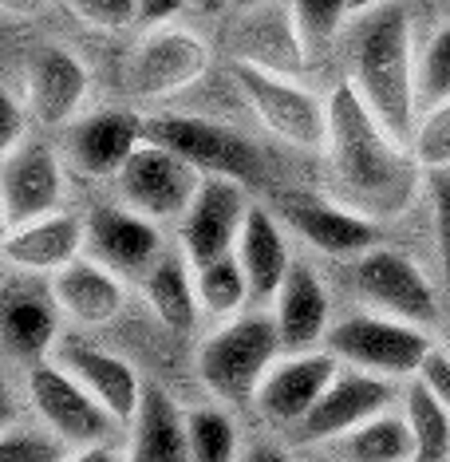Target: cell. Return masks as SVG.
<instances>
[{
  "label": "cell",
  "mask_w": 450,
  "mask_h": 462,
  "mask_svg": "<svg viewBox=\"0 0 450 462\" xmlns=\"http://www.w3.org/2000/svg\"><path fill=\"white\" fill-rule=\"evenodd\" d=\"M51 300L76 324L99 328V324H111L123 312L127 292H123L119 273L99 265L96 257H76L71 265L51 273Z\"/></svg>",
  "instance_id": "7402d4cb"
},
{
  "label": "cell",
  "mask_w": 450,
  "mask_h": 462,
  "mask_svg": "<svg viewBox=\"0 0 450 462\" xmlns=\"http://www.w3.org/2000/svg\"><path fill=\"white\" fill-rule=\"evenodd\" d=\"M44 8H48V0H5L8 16H36V13H44Z\"/></svg>",
  "instance_id": "b9f144b4"
},
{
  "label": "cell",
  "mask_w": 450,
  "mask_h": 462,
  "mask_svg": "<svg viewBox=\"0 0 450 462\" xmlns=\"http://www.w3.org/2000/svg\"><path fill=\"white\" fill-rule=\"evenodd\" d=\"M395 403H403V387L395 383L391 375L340 364L328 392L317 399V407H312L289 435L297 447H328V443H336L340 435H348V430L368 423L372 415H380Z\"/></svg>",
  "instance_id": "8992f818"
},
{
  "label": "cell",
  "mask_w": 450,
  "mask_h": 462,
  "mask_svg": "<svg viewBox=\"0 0 450 462\" xmlns=\"http://www.w3.org/2000/svg\"><path fill=\"white\" fill-rule=\"evenodd\" d=\"M142 292L151 300L154 317L170 332H194L202 297H197V277L186 254H162L154 269L142 277Z\"/></svg>",
  "instance_id": "d4e9b609"
},
{
  "label": "cell",
  "mask_w": 450,
  "mask_h": 462,
  "mask_svg": "<svg viewBox=\"0 0 450 462\" xmlns=\"http://www.w3.org/2000/svg\"><path fill=\"white\" fill-rule=\"evenodd\" d=\"M285 348L273 312H237L214 328L197 348V375L206 392L222 403H253L261 380Z\"/></svg>",
  "instance_id": "3957f363"
},
{
  "label": "cell",
  "mask_w": 450,
  "mask_h": 462,
  "mask_svg": "<svg viewBox=\"0 0 450 462\" xmlns=\"http://www.w3.org/2000/svg\"><path fill=\"white\" fill-rule=\"evenodd\" d=\"M0 198H5V229L28 226L60 209L64 198V171L48 143L24 139L16 151L5 154L0 174Z\"/></svg>",
  "instance_id": "9a60e30c"
},
{
  "label": "cell",
  "mask_w": 450,
  "mask_h": 462,
  "mask_svg": "<svg viewBox=\"0 0 450 462\" xmlns=\"http://www.w3.org/2000/svg\"><path fill=\"white\" fill-rule=\"evenodd\" d=\"M450 99V24L431 36L418 56V107H435Z\"/></svg>",
  "instance_id": "836d02e7"
},
{
  "label": "cell",
  "mask_w": 450,
  "mask_h": 462,
  "mask_svg": "<svg viewBox=\"0 0 450 462\" xmlns=\"http://www.w3.org/2000/svg\"><path fill=\"white\" fill-rule=\"evenodd\" d=\"M328 289L305 261H292L285 285L273 297V320L280 332V348L285 352H312L317 344L328 340Z\"/></svg>",
  "instance_id": "44dd1931"
},
{
  "label": "cell",
  "mask_w": 450,
  "mask_h": 462,
  "mask_svg": "<svg viewBox=\"0 0 450 462\" xmlns=\"http://www.w3.org/2000/svg\"><path fill=\"white\" fill-rule=\"evenodd\" d=\"M83 24L103 28V32H123L139 24V0H64Z\"/></svg>",
  "instance_id": "e575fe53"
},
{
  "label": "cell",
  "mask_w": 450,
  "mask_h": 462,
  "mask_svg": "<svg viewBox=\"0 0 450 462\" xmlns=\"http://www.w3.org/2000/svg\"><path fill=\"white\" fill-rule=\"evenodd\" d=\"M411 151L423 171H450V99L418 111Z\"/></svg>",
  "instance_id": "d6a6232c"
},
{
  "label": "cell",
  "mask_w": 450,
  "mask_h": 462,
  "mask_svg": "<svg viewBox=\"0 0 450 462\" xmlns=\"http://www.w3.org/2000/svg\"><path fill=\"white\" fill-rule=\"evenodd\" d=\"M245 186L234 178H202V190L194 194L190 209L182 214V254L197 269L206 261H217L237 249L245 214H249Z\"/></svg>",
  "instance_id": "4fadbf2b"
},
{
  "label": "cell",
  "mask_w": 450,
  "mask_h": 462,
  "mask_svg": "<svg viewBox=\"0 0 450 462\" xmlns=\"http://www.w3.org/2000/svg\"><path fill=\"white\" fill-rule=\"evenodd\" d=\"M71 443L44 427H8L0 439V462H68Z\"/></svg>",
  "instance_id": "1f68e13d"
},
{
  "label": "cell",
  "mask_w": 450,
  "mask_h": 462,
  "mask_svg": "<svg viewBox=\"0 0 450 462\" xmlns=\"http://www.w3.org/2000/svg\"><path fill=\"white\" fill-rule=\"evenodd\" d=\"M115 182H119L123 206L151 222H170V217H182L194 194L202 190V171L159 143H142Z\"/></svg>",
  "instance_id": "9c48e42d"
},
{
  "label": "cell",
  "mask_w": 450,
  "mask_h": 462,
  "mask_svg": "<svg viewBox=\"0 0 450 462\" xmlns=\"http://www.w3.org/2000/svg\"><path fill=\"white\" fill-rule=\"evenodd\" d=\"M186 430H190V462H242L237 423L225 407L206 403L186 411Z\"/></svg>",
  "instance_id": "f546056e"
},
{
  "label": "cell",
  "mask_w": 450,
  "mask_h": 462,
  "mask_svg": "<svg viewBox=\"0 0 450 462\" xmlns=\"http://www.w3.org/2000/svg\"><path fill=\"white\" fill-rule=\"evenodd\" d=\"M24 99L32 107V119H40L44 127H71L87 99V68L68 48L36 51Z\"/></svg>",
  "instance_id": "ffe728a7"
},
{
  "label": "cell",
  "mask_w": 450,
  "mask_h": 462,
  "mask_svg": "<svg viewBox=\"0 0 450 462\" xmlns=\"http://www.w3.org/2000/svg\"><path fill=\"white\" fill-rule=\"evenodd\" d=\"M51 356H56V364H64L68 372L119 419V423H131L134 411H139V403H142V387H146L131 360H123V356L99 348V344H91V340H83V336H60V344Z\"/></svg>",
  "instance_id": "e0dca14e"
},
{
  "label": "cell",
  "mask_w": 450,
  "mask_h": 462,
  "mask_svg": "<svg viewBox=\"0 0 450 462\" xmlns=\"http://www.w3.org/2000/svg\"><path fill=\"white\" fill-rule=\"evenodd\" d=\"M348 13H352V0H292L289 16L300 36L305 56H317V51L328 48Z\"/></svg>",
  "instance_id": "4dcf8cb0"
},
{
  "label": "cell",
  "mask_w": 450,
  "mask_h": 462,
  "mask_svg": "<svg viewBox=\"0 0 450 462\" xmlns=\"http://www.w3.org/2000/svg\"><path fill=\"white\" fill-rule=\"evenodd\" d=\"M242 462H292V455L277 443H257V447L242 450Z\"/></svg>",
  "instance_id": "60d3db41"
},
{
  "label": "cell",
  "mask_w": 450,
  "mask_h": 462,
  "mask_svg": "<svg viewBox=\"0 0 450 462\" xmlns=\"http://www.w3.org/2000/svg\"><path fill=\"white\" fill-rule=\"evenodd\" d=\"M197 277V297H202V312L209 317H237V309L253 297L245 277V265L237 261V254H225L217 261H206V265L194 269Z\"/></svg>",
  "instance_id": "f1b7e54d"
},
{
  "label": "cell",
  "mask_w": 450,
  "mask_h": 462,
  "mask_svg": "<svg viewBox=\"0 0 450 462\" xmlns=\"http://www.w3.org/2000/svg\"><path fill=\"white\" fill-rule=\"evenodd\" d=\"M146 143V119L134 111L79 115L68 127V159L87 178H119L127 159Z\"/></svg>",
  "instance_id": "ac0fdd59"
},
{
  "label": "cell",
  "mask_w": 450,
  "mask_h": 462,
  "mask_svg": "<svg viewBox=\"0 0 450 462\" xmlns=\"http://www.w3.org/2000/svg\"><path fill=\"white\" fill-rule=\"evenodd\" d=\"M68 462H127V458H119V450L111 443H96V447H76V455Z\"/></svg>",
  "instance_id": "ab89813d"
},
{
  "label": "cell",
  "mask_w": 450,
  "mask_h": 462,
  "mask_svg": "<svg viewBox=\"0 0 450 462\" xmlns=\"http://www.w3.org/2000/svg\"><path fill=\"white\" fill-rule=\"evenodd\" d=\"M83 249H87V222L76 214H56L36 217L28 226L5 229V261L24 273H60L71 265Z\"/></svg>",
  "instance_id": "d6986e66"
},
{
  "label": "cell",
  "mask_w": 450,
  "mask_h": 462,
  "mask_svg": "<svg viewBox=\"0 0 450 462\" xmlns=\"http://www.w3.org/2000/svg\"><path fill=\"white\" fill-rule=\"evenodd\" d=\"M328 171L332 198L352 206L355 214L372 217H399L415 202L423 182V162L395 139L360 99L355 83H340L328 96Z\"/></svg>",
  "instance_id": "6da1fadb"
},
{
  "label": "cell",
  "mask_w": 450,
  "mask_h": 462,
  "mask_svg": "<svg viewBox=\"0 0 450 462\" xmlns=\"http://www.w3.org/2000/svg\"><path fill=\"white\" fill-rule=\"evenodd\" d=\"M146 143H159L166 151H174L178 159L197 166L202 174L234 178V182H253L261 174V154L253 151V143L229 127L197 119V115H159V119H146Z\"/></svg>",
  "instance_id": "ba28073f"
},
{
  "label": "cell",
  "mask_w": 450,
  "mask_h": 462,
  "mask_svg": "<svg viewBox=\"0 0 450 462\" xmlns=\"http://www.w3.org/2000/svg\"><path fill=\"white\" fill-rule=\"evenodd\" d=\"M127 462H190V430L174 395L159 383L142 387V403L131 419Z\"/></svg>",
  "instance_id": "603a6c76"
},
{
  "label": "cell",
  "mask_w": 450,
  "mask_h": 462,
  "mask_svg": "<svg viewBox=\"0 0 450 462\" xmlns=\"http://www.w3.org/2000/svg\"><path fill=\"white\" fill-rule=\"evenodd\" d=\"M352 83L395 139H411L418 123V68L411 51V16L403 5L391 0L363 20L352 51Z\"/></svg>",
  "instance_id": "7a4b0ae2"
},
{
  "label": "cell",
  "mask_w": 450,
  "mask_h": 462,
  "mask_svg": "<svg viewBox=\"0 0 450 462\" xmlns=\"http://www.w3.org/2000/svg\"><path fill=\"white\" fill-rule=\"evenodd\" d=\"M234 5H242V8H257V5H265V0H234Z\"/></svg>",
  "instance_id": "7dc6e473"
},
{
  "label": "cell",
  "mask_w": 450,
  "mask_h": 462,
  "mask_svg": "<svg viewBox=\"0 0 450 462\" xmlns=\"http://www.w3.org/2000/svg\"><path fill=\"white\" fill-rule=\"evenodd\" d=\"M431 202H435V245H438V265H443V285H446V292H450V171H435Z\"/></svg>",
  "instance_id": "d590c367"
},
{
  "label": "cell",
  "mask_w": 450,
  "mask_h": 462,
  "mask_svg": "<svg viewBox=\"0 0 450 462\" xmlns=\"http://www.w3.org/2000/svg\"><path fill=\"white\" fill-rule=\"evenodd\" d=\"M324 348L336 352L340 364L391 375V380H415L427 356L435 352V340L427 328L387 317V312H355L332 324Z\"/></svg>",
  "instance_id": "277c9868"
},
{
  "label": "cell",
  "mask_w": 450,
  "mask_h": 462,
  "mask_svg": "<svg viewBox=\"0 0 450 462\" xmlns=\"http://www.w3.org/2000/svg\"><path fill=\"white\" fill-rule=\"evenodd\" d=\"M186 8V0H139V24H166Z\"/></svg>",
  "instance_id": "f35d334b"
},
{
  "label": "cell",
  "mask_w": 450,
  "mask_h": 462,
  "mask_svg": "<svg viewBox=\"0 0 450 462\" xmlns=\"http://www.w3.org/2000/svg\"><path fill=\"white\" fill-rule=\"evenodd\" d=\"M87 249L119 277H146L162 257V234L159 222L131 206H96L87 217Z\"/></svg>",
  "instance_id": "2e32d148"
},
{
  "label": "cell",
  "mask_w": 450,
  "mask_h": 462,
  "mask_svg": "<svg viewBox=\"0 0 450 462\" xmlns=\"http://www.w3.org/2000/svg\"><path fill=\"white\" fill-rule=\"evenodd\" d=\"M209 68V48L186 28L151 32L127 64V88L139 99H170L194 88Z\"/></svg>",
  "instance_id": "5bb4252c"
},
{
  "label": "cell",
  "mask_w": 450,
  "mask_h": 462,
  "mask_svg": "<svg viewBox=\"0 0 450 462\" xmlns=\"http://www.w3.org/2000/svg\"><path fill=\"white\" fill-rule=\"evenodd\" d=\"M28 399H32L40 423H48L71 447L111 443L115 427H119V419L56 360H40L28 367Z\"/></svg>",
  "instance_id": "52a82bcc"
},
{
  "label": "cell",
  "mask_w": 450,
  "mask_h": 462,
  "mask_svg": "<svg viewBox=\"0 0 450 462\" xmlns=\"http://www.w3.org/2000/svg\"><path fill=\"white\" fill-rule=\"evenodd\" d=\"M403 415L415 435V462H450V407L423 380H407Z\"/></svg>",
  "instance_id": "83f0119b"
},
{
  "label": "cell",
  "mask_w": 450,
  "mask_h": 462,
  "mask_svg": "<svg viewBox=\"0 0 450 462\" xmlns=\"http://www.w3.org/2000/svg\"><path fill=\"white\" fill-rule=\"evenodd\" d=\"M277 214L300 241H308L317 254L336 261H360L368 249L380 245V226L372 217L355 214L340 198L324 194H280Z\"/></svg>",
  "instance_id": "8fae6325"
},
{
  "label": "cell",
  "mask_w": 450,
  "mask_h": 462,
  "mask_svg": "<svg viewBox=\"0 0 450 462\" xmlns=\"http://www.w3.org/2000/svg\"><path fill=\"white\" fill-rule=\"evenodd\" d=\"M237 261L245 265V277H249V289H253V300H273L280 285H285L289 269H292V257H289V241H285V229H280L277 214L265 206H249L245 214V226H242V237H237Z\"/></svg>",
  "instance_id": "cb8c5ba5"
},
{
  "label": "cell",
  "mask_w": 450,
  "mask_h": 462,
  "mask_svg": "<svg viewBox=\"0 0 450 462\" xmlns=\"http://www.w3.org/2000/svg\"><path fill=\"white\" fill-rule=\"evenodd\" d=\"M56 300H44L36 292H13L5 304V348L20 364H40L60 344V320Z\"/></svg>",
  "instance_id": "484cf974"
},
{
  "label": "cell",
  "mask_w": 450,
  "mask_h": 462,
  "mask_svg": "<svg viewBox=\"0 0 450 462\" xmlns=\"http://www.w3.org/2000/svg\"><path fill=\"white\" fill-rule=\"evenodd\" d=\"M383 5H391V0H352V13H375Z\"/></svg>",
  "instance_id": "7bdbcfd3"
},
{
  "label": "cell",
  "mask_w": 450,
  "mask_h": 462,
  "mask_svg": "<svg viewBox=\"0 0 450 462\" xmlns=\"http://www.w3.org/2000/svg\"><path fill=\"white\" fill-rule=\"evenodd\" d=\"M438 348H443V356H446V360H450V324H446V328H443V340H438Z\"/></svg>",
  "instance_id": "f6af8a7d"
},
{
  "label": "cell",
  "mask_w": 450,
  "mask_h": 462,
  "mask_svg": "<svg viewBox=\"0 0 450 462\" xmlns=\"http://www.w3.org/2000/svg\"><path fill=\"white\" fill-rule=\"evenodd\" d=\"M305 462H340V458H336V455H332V450H328V455H308Z\"/></svg>",
  "instance_id": "bcb514c9"
},
{
  "label": "cell",
  "mask_w": 450,
  "mask_h": 462,
  "mask_svg": "<svg viewBox=\"0 0 450 462\" xmlns=\"http://www.w3.org/2000/svg\"><path fill=\"white\" fill-rule=\"evenodd\" d=\"M328 450L340 462H415V435L403 411H380L348 435H340Z\"/></svg>",
  "instance_id": "4316f807"
},
{
  "label": "cell",
  "mask_w": 450,
  "mask_h": 462,
  "mask_svg": "<svg viewBox=\"0 0 450 462\" xmlns=\"http://www.w3.org/2000/svg\"><path fill=\"white\" fill-rule=\"evenodd\" d=\"M336 372H340V360H336V352H328V348L285 352L273 367H269L265 380H261L253 407L265 415V423L292 430L312 407H317V399L328 392V383L336 380Z\"/></svg>",
  "instance_id": "7c38bea8"
},
{
  "label": "cell",
  "mask_w": 450,
  "mask_h": 462,
  "mask_svg": "<svg viewBox=\"0 0 450 462\" xmlns=\"http://www.w3.org/2000/svg\"><path fill=\"white\" fill-rule=\"evenodd\" d=\"M225 5H234V0H197V8H202V13H222Z\"/></svg>",
  "instance_id": "ee69618b"
},
{
  "label": "cell",
  "mask_w": 450,
  "mask_h": 462,
  "mask_svg": "<svg viewBox=\"0 0 450 462\" xmlns=\"http://www.w3.org/2000/svg\"><path fill=\"white\" fill-rule=\"evenodd\" d=\"M234 83L242 88L257 119L277 134L280 143L297 151H324L328 146V103L305 91L285 71L253 64V60H234Z\"/></svg>",
  "instance_id": "5b68a950"
},
{
  "label": "cell",
  "mask_w": 450,
  "mask_h": 462,
  "mask_svg": "<svg viewBox=\"0 0 450 462\" xmlns=\"http://www.w3.org/2000/svg\"><path fill=\"white\" fill-rule=\"evenodd\" d=\"M418 380H423V383L431 387V392L450 407V360L443 356V348H438V344H435V352L427 356V364L418 367Z\"/></svg>",
  "instance_id": "74e56055"
},
{
  "label": "cell",
  "mask_w": 450,
  "mask_h": 462,
  "mask_svg": "<svg viewBox=\"0 0 450 462\" xmlns=\"http://www.w3.org/2000/svg\"><path fill=\"white\" fill-rule=\"evenodd\" d=\"M355 289L375 312H387V317H399L407 324H418V328H431L438 320V297L431 277L411 257L387 245H375L355 261Z\"/></svg>",
  "instance_id": "30bf717a"
},
{
  "label": "cell",
  "mask_w": 450,
  "mask_h": 462,
  "mask_svg": "<svg viewBox=\"0 0 450 462\" xmlns=\"http://www.w3.org/2000/svg\"><path fill=\"white\" fill-rule=\"evenodd\" d=\"M28 115H32L28 99L20 103L13 91H5V103H0V146H5V154L28 139Z\"/></svg>",
  "instance_id": "8d00e7d4"
}]
</instances>
